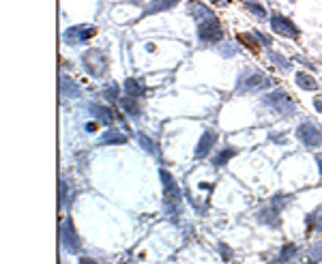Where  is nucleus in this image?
<instances>
[{"instance_id": "1", "label": "nucleus", "mask_w": 322, "mask_h": 264, "mask_svg": "<svg viewBox=\"0 0 322 264\" xmlns=\"http://www.w3.org/2000/svg\"><path fill=\"white\" fill-rule=\"evenodd\" d=\"M161 181H163V209H166L168 215H176L178 206H181V189H178L172 174L166 172V170H161Z\"/></svg>"}, {"instance_id": "2", "label": "nucleus", "mask_w": 322, "mask_h": 264, "mask_svg": "<svg viewBox=\"0 0 322 264\" xmlns=\"http://www.w3.org/2000/svg\"><path fill=\"white\" fill-rule=\"evenodd\" d=\"M82 65L95 77H103L107 73V58L101 49H88V52L82 56Z\"/></svg>"}, {"instance_id": "3", "label": "nucleus", "mask_w": 322, "mask_h": 264, "mask_svg": "<svg viewBox=\"0 0 322 264\" xmlns=\"http://www.w3.org/2000/svg\"><path fill=\"white\" fill-rule=\"evenodd\" d=\"M271 86V80L260 71H245L239 80V90L241 92H260Z\"/></svg>"}, {"instance_id": "4", "label": "nucleus", "mask_w": 322, "mask_h": 264, "mask_svg": "<svg viewBox=\"0 0 322 264\" xmlns=\"http://www.w3.org/2000/svg\"><path fill=\"white\" fill-rule=\"evenodd\" d=\"M264 105L273 108L275 112L284 114V116H292V114L297 112L295 101H292V99L286 95L284 90H275V92H271V95H267V97H264Z\"/></svg>"}, {"instance_id": "5", "label": "nucleus", "mask_w": 322, "mask_h": 264, "mask_svg": "<svg viewBox=\"0 0 322 264\" xmlns=\"http://www.w3.org/2000/svg\"><path fill=\"white\" fill-rule=\"evenodd\" d=\"M198 37L202 43H217L224 37V30H221V24L217 22L215 17L209 19H202L198 26Z\"/></svg>"}, {"instance_id": "6", "label": "nucleus", "mask_w": 322, "mask_h": 264, "mask_svg": "<svg viewBox=\"0 0 322 264\" xmlns=\"http://www.w3.org/2000/svg\"><path fill=\"white\" fill-rule=\"evenodd\" d=\"M297 138L301 140V144H305L307 148H318L322 146V131L316 125L303 123L297 127Z\"/></svg>"}, {"instance_id": "7", "label": "nucleus", "mask_w": 322, "mask_h": 264, "mask_svg": "<svg viewBox=\"0 0 322 264\" xmlns=\"http://www.w3.org/2000/svg\"><path fill=\"white\" fill-rule=\"evenodd\" d=\"M60 243L67 252L75 254L80 249V239H77V232L73 230V221L71 219H64L62 226H60Z\"/></svg>"}, {"instance_id": "8", "label": "nucleus", "mask_w": 322, "mask_h": 264, "mask_svg": "<svg viewBox=\"0 0 322 264\" xmlns=\"http://www.w3.org/2000/svg\"><path fill=\"white\" fill-rule=\"evenodd\" d=\"M95 34V28H84V26H73L69 30H64L62 39L67 45H75V43H84Z\"/></svg>"}, {"instance_id": "9", "label": "nucleus", "mask_w": 322, "mask_h": 264, "mask_svg": "<svg viewBox=\"0 0 322 264\" xmlns=\"http://www.w3.org/2000/svg\"><path fill=\"white\" fill-rule=\"evenodd\" d=\"M271 26H273L275 32L284 34V37H299V28L284 15H273L271 17Z\"/></svg>"}, {"instance_id": "10", "label": "nucleus", "mask_w": 322, "mask_h": 264, "mask_svg": "<svg viewBox=\"0 0 322 264\" xmlns=\"http://www.w3.org/2000/svg\"><path fill=\"white\" fill-rule=\"evenodd\" d=\"M215 142H217V133H215V131H206L202 138H200V144L196 148V157H200V159H202V157H206L211 148L215 146Z\"/></svg>"}, {"instance_id": "11", "label": "nucleus", "mask_w": 322, "mask_h": 264, "mask_svg": "<svg viewBox=\"0 0 322 264\" xmlns=\"http://www.w3.org/2000/svg\"><path fill=\"white\" fill-rule=\"evenodd\" d=\"M58 86H60L62 97H77V95H80V86H77V84L71 80L69 75H60Z\"/></svg>"}, {"instance_id": "12", "label": "nucleus", "mask_w": 322, "mask_h": 264, "mask_svg": "<svg viewBox=\"0 0 322 264\" xmlns=\"http://www.w3.org/2000/svg\"><path fill=\"white\" fill-rule=\"evenodd\" d=\"M90 114L105 125H112L114 120H116V114H114L110 108H101V105H90Z\"/></svg>"}, {"instance_id": "13", "label": "nucleus", "mask_w": 322, "mask_h": 264, "mask_svg": "<svg viewBox=\"0 0 322 264\" xmlns=\"http://www.w3.org/2000/svg\"><path fill=\"white\" fill-rule=\"evenodd\" d=\"M258 219H260V224H267L271 228L279 226V213H277V209H273V206H271V209H262Z\"/></svg>"}, {"instance_id": "14", "label": "nucleus", "mask_w": 322, "mask_h": 264, "mask_svg": "<svg viewBox=\"0 0 322 264\" xmlns=\"http://www.w3.org/2000/svg\"><path fill=\"white\" fill-rule=\"evenodd\" d=\"M101 144H127V135L118 129H107L101 135Z\"/></svg>"}, {"instance_id": "15", "label": "nucleus", "mask_w": 322, "mask_h": 264, "mask_svg": "<svg viewBox=\"0 0 322 264\" xmlns=\"http://www.w3.org/2000/svg\"><path fill=\"white\" fill-rule=\"evenodd\" d=\"M295 82H297V86H301L303 90H318V82L314 80L310 73H303V71H301V73H297Z\"/></svg>"}, {"instance_id": "16", "label": "nucleus", "mask_w": 322, "mask_h": 264, "mask_svg": "<svg viewBox=\"0 0 322 264\" xmlns=\"http://www.w3.org/2000/svg\"><path fill=\"white\" fill-rule=\"evenodd\" d=\"M125 90H127V97H142L144 95V88L140 86L138 80H133V77H129V80L125 82Z\"/></svg>"}, {"instance_id": "17", "label": "nucleus", "mask_w": 322, "mask_h": 264, "mask_svg": "<svg viewBox=\"0 0 322 264\" xmlns=\"http://www.w3.org/2000/svg\"><path fill=\"white\" fill-rule=\"evenodd\" d=\"M178 0H153V2L148 4L146 13H157V11H163V9H170V6H174Z\"/></svg>"}, {"instance_id": "18", "label": "nucleus", "mask_w": 322, "mask_h": 264, "mask_svg": "<svg viewBox=\"0 0 322 264\" xmlns=\"http://www.w3.org/2000/svg\"><path fill=\"white\" fill-rule=\"evenodd\" d=\"M307 226H310V230H322V206L307 217Z\"/></svg>"}, {"instance_id": "19", "label": "nucleus", "mask_w": 322, "mask_h": 264, "mask_svg": "<svg viewBox=\"0 0 322 264\" xmlns=\"http://www.w3.org/2000/svg\"><path fill=\"white\" fill-rule=\"evenodd\" d=\"M120 103H123V110L127 114H131V116H138V114H140V103L135 101L133 97H125Z\"/></svg>"}, {"instance_id": "20", "label": "nucleus", "mask_w": 322, "mask_h": 264, "mask_svg": "<svg viewBox=\"0 0 322 264\" xmlns=\"http://www.w3.org/2000/svg\"><path fill=\"white\" fill-rule=\"evenodd\" d=\"M236 155V148H224L217 157L213 159V166H224V163L228 161V159H232V157Z\"/></svg>"}, {"instance_id": "21", "label": "nucleus", "mask_w": 322, "mask_h": 264, "mask_svg": "<svg viewBox=\"0 0 322 264\" xmlns=\"http://www.w3.org/2000/svg\"><path fill=\"white\" fill-rule=\"evenodd\" d=\"M269 58L273 60V62H275V65H277L279 69H286V71H290V62L286 60L282 54H277V52H271V54H269Z\"/></svg>"}, {"instance_id": "22", "label": "nucleus", "mask_w": 322, "mask_h": 264, "mask_svg": "<svg viewBox=\"0 0 322 264\" xmlns=\"http://www.w3.org/2000/svg\"><path fill=\"white\" fill-rule=\"evenodd\" d=\"M239 41H243V45H247L249 49H252V52H258V49H260V45H258L256 41H254L252 34H245V32H243V34H239Z\"/></svg>"}, {"instance_id": "23", "label": "nucleus", "mask_w": 322, "mask_h": 264, "mask_svg": "<svg viewBox=\"0 0 322 264\" xmlns=\"http://www.w3.org/2000/svg\"><path fill=\"white\" fill-rule=\"evenodd\" d=\"M138 138H140V144H142V148H144V151H148V153H157V148H155V144H153V140H150V138H146L144 133H140Z\"/></svg>"}, {"instance_id": "24", "label": "nucleus", "mask_w": 322, "mask_h": 264, "mask_svg": "<svg viewBox=\"0 0 322 264\" xmlns=\"http://www.w3.org/2000/svg\"><path fill=\"white\" fill-rule=\"evenodd\" d=\"M191 6H193V13H196V15H200V17H204V19H209V17H213V13H211L209 9H204V4H196V2H193Z\"/></svg>"}, {"instance_id": "25", "label": "nucleus", "mask_w": 322, "mask_h": 264, "mask_svg": "<svg viewBox=\"0 0 322 264\" xmlns=\"http://www.w3.org/2000/svg\"><path fill=\"white\" fill-rule=\"evenodd\" d=\"M290 202V196H284V194H279V196H275L273 198V209H282V206H286V204H288Z\"/></svg>"}, {"instance_id": "26", "label": "nucleus", "mask_w": 322, "mask_h": 264, "mask_svg": "<svg viewBox=\"0 0 322 264\" xmlns=\"http://www.w3.org/2000/svg\"><path fill=\"white\" fill-rule=\"evenodd\" d=\"M310 258L314 260V262H320L322 260V243H316V245H314L312 249H310Z\"/></svg>"}, {"instance_id": "27", "label": "nucleus", "mask_w": 322, "mask_h": 264, "mask_svg": "<svg viewBox=\"0 0 322 264\" xmlns=\"http://www.w3.org/2000/svg\"><path fill=\"white\" fill-rule=\"evenodd\" d=\"M103 95H105L107 101H116V99H118V86H114V84H112V86H107Z\"/></svg>"}, {"instance_id": "28", "label": "nucleus", "mask_w": 322, "mask_h": 264, "mask_svg": "<svg viewBox=\"0 0 322 264\" xmlns=\"http://www.w3.org/2000/svg\"><path fill=\"white\" fill-rule=\"evenodd\" d=\"M247 9H249V11H252V13H256V15H258V17H264V15H267V11H264V9H262V6H260V4H258V2H247Z\"/></svg>"}, {"instance_id": "29", "label": "nucleus", "mask_w": 322, "mask_h": 264, "mask_svg": "<svg viewBox=\"0 0 322 264\" xmlns=\"http://www.w3.org/2000/svg\"><path fill=\"white\" fill-rule=\"evenodd\" d=\"M295 254H297V245H286L282 249V260H290Z\"/></svg>"}, {"instance_id": "30", "label": "nucleus", "mask_w": 322, "mask_h": 264, "mask_svg": "<svg viewBox=\"0 0 322 264\" xmlns=\"http://www.w3.org/2000/svg\"><path fill=\"white\" fill-rule=\"evenodd\" d=\"M64 200H67V183L60 181V185H58V202L64 204Z\"/></svg>"}, {"instance_id": "31", "label": "nucleus", "mask_w": 322, "mask_h": 264, "mask_svg": "<svg viewBox=\"0 0 322 264\" xmlns=\"http://www.w3.org/2000/svg\"><path fill=\"white\" fill-rule=\"evenodd\" d=\"M256 37H258V39H260V41H262V43H264V45H267V47L271 45V37H264V34H262V32H256Z\"/></svg>"}, {"instance_id": "32", "label": "nucleus", "mask_w": 322, "mask_h": 264, "mask_svg": "<svg viewBox=\"0 0 322 264\" xmlns=\"http://www.w3.org/2000/svg\"><path fill=\"white\" fill-rule=\"evenodd\" d=\"M314 105H316V110H318V112H322V95L314 99Z\"/></svg>"}, {"instance_id": "33", "label": "nucleus", "mask_w": 322, "mask_h": 264, "mask_svg": "<svg viewBox=\"0 0 322 264\" xmlns=\"http://www.w3.org/2000/svg\"><path fill=\"white\" fill-rule=\"evenodd\" d=\"M316 163H318V170H320V176H322V153L316 155Z\"/></svg>"}, {"instance_id": "34", "label": "nucleus", "mask_w": 322, "mask_h": 264, "mask_svg": "<svg viewBox=\"0 0 322 264\" xmlns=\"http://www.w3.org/2000/svg\"><path fill=\"white\" fill-rule=\"evenodd\" d=\"M97 129V123H88L86 125V131H95Z\"/></svg>"}, {"instance_id": "35", "label": "nucleus", "mask_w": 322, "mask_h": 264, "mask_svg": "<svg viewBox=\"0 0 322 264\" xmlns=\"http://www.w3.org/2000/svg\"><path fill=\"white\" fill-rule=\"evenodd\" d=\"M80 264H97V262H95V260H90V258H82V260H80Z\"/></svg>"}]
</instances>
